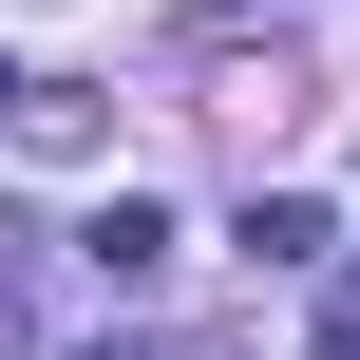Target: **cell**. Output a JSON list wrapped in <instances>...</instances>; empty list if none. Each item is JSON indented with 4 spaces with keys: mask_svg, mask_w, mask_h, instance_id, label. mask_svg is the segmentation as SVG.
Returning a JSON list of instances; mask_svg holds the SVG:
<instances>
[{
    "mask_svg": "<svg viewBox=\"0 0 360 360\" xmlns=\"http://www.w3.org/2000/svg\"><path fill=\"white\" fill-rule=\"evenodd\" d=\"M76 266H95V285H114V304H133V285H152V266H171V209H152V190H114V209H95V228H76Z\"/></svg>",
    "mask_w": 360,
    "mask_h": 360,
    "instance_id": "cell-1",
    "label": "cell"
},
{
    "mask_svg": "<svg viewBox=\"0 0 360 360\" xmlns=\"http://www.w3.org/2000/svg\"><path fill=\"white\" fill-rule=\"evenodd\" d=\"M247 266H323V209L304 190H247Z\"/></svg>",
    "mask_w": 360,
    "mask_h": 360,
    "instance_id": "cell-2",
    "label": "cell"
},
{
    "mask_svg": "<svg viewBox=\"0 0 360 360\" xmlns=\"http://www.w3.org/2000/svg\"><path fill=\"white\" fill-rule=\"evenodd\" d=\"M323 360H360V304H342V323H323Z\"/></svg>",
    "mask_w": 360,
    "mask_h": 360,
    "instance_id": "cell-3",
    "label": "cell"
}]
</instances>
